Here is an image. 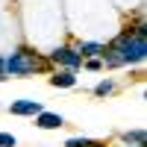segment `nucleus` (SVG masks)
I'll return each mask as SVG.
<instances>
[{
    "label": "nucleus",
    "mask_w": 147,
    "mask_h": 147,
    "mask_svg": "<svg viewBox=\"0 0 147 147\" xmlns=\"http://www.w3.org/2000/svg\"><path fill=\"white\" fill-rule=\"evenodd\" d=\"M147 56V24L138 18L136 27H129L118 35L112 44L103 47L100 62L103 68H124V65H141Z\"/></svg>",
    "instance_id": "1"
},
{
    "label": "nucleus",
    "mask_w": 147,
    "mask_h": 147,
    "mask_svg": "<svg viewBox=\"0 0 147 147\" xmlns=\"http://www.w3.org/2000/svg\"><path fill=\"white\" fill-rule=\"evenodd\" d=\"M3 59H6V77H30V74H47V71L53 74V65L30 47H18L12 56Z\"/></svg>",
    "instance_id": "2"
},
{
    "label": "nucleus",
    "mask_w": 147,
    "mask_h": 147,
    "mask_svg": "<svg viewBox=\"0 0 147 147\" xmlns=\"http://www.w3.org/2000/svg\"><path fill=\"white\" fill-rule=\"evenodd\" d=\"M44 59H47L53 68H65V71H74V74L82 68V56L77 53V47H71V44H59V47H53V50L47 53Z\"/></svg>",
    "instance_id": "3"
},
{
    "label": "nucleus",
    "mask_w": 147,
    "mask_h": 147,
    "mask_svg": "<svg viewBox=\"0 0 147 147\" xmlns=\"http://www.w3.org/2000/svg\"><path fill=\"white\" fill-rule=\"evenodd\" d=\"M9 112L18 115V118H35L38 112H44V106L38 100H15V103L9 106Z\"/></svg>",
    "instance_id": "4"
},
{
    "label": "nucleus",
    "mask_w": 147,
    "mask_h": 147,
    "mask_svg": "<svg viewBox=\"0 0 147 147\" xmlns=\"http://www.w3.org/2000/svg\"><path fill=\"white\" fill-rule=\"evenodd\" d=\"M50 85H53V88H74V85H77V74H74V71H65V68H53Z\"/></svg>",
    "instance_id": "5"
},
{
    "label": "nucleus",
    "mask_w": 147,
    "mask_h": 147,
    "mask_svg": "<svg viewBox=\"0 0 147 147\" xmlns=\"http://www.w3.org/2000/svg\"><path fill=\"white\" fill-rule=\"evenodd\" d=\"M35 127H41V129H59V127H65V118L59 112H38V115H35Z\"/></svg>",
    "instance_id": "6"
},
{
    "label": "nucleus",
    "mask_w": 147,
    "mask_h": 147,
    "mask_svg": "<svg viewBox=\"0 0 147 147\" xmlns=\"http://www.w3.org/2000/svg\"><path fill=\"white\" fill-rule=\"evenodd\" d=\"M77 53H80L82 59H100L103 44H97V41H80V44H77Z\"/></svg>",
    "instance_id": "7"
},
{
    "label": "nucleus",
    "mask_w": 147,
    "mask_h": 147,
    "mask_svg": "<svg viewBox=\"0 0 147 147\" xmlns=\"http://www.w3.org/2000/svg\"><path fill=\"white\" fill-rule=\"evenodd\" d=\"M121 141L132 144V147H147V132L144 129H127V132H121Z\"/></svg>",
    "instance_id": "8"
},
{
    "label": "nucleus",
    "mask_w": 147,
    "mask_h": 147,
    "mask_svg": "<svg viewBox=\"0 0 147 147\" xmlns=\"http://www.w3.org/2000/svg\"><path fill=\"white\" fill-rule=\"evenodd\" d=\"M65 147H103L97 138H85V136H77V138H68Z\"/></svg>",
    "instance_id": "9"
},
{
    "label": "nucleus",
    "mask_w": 147,
    "mask_h": 147,
    "mask_svg": "<svg viewBox=\"0 0 147 147\" xmlns=\"http://www.w3.org/2000/svg\"><path fill=\"white\" fill-rule=\"evenodd\" d=\"M112 91H115V82H112V80H103V82L94 85V94H97V97H106V94H112Z\"/></svg>",
    "instance_id": "10"
},
{
    "label": "nucleus",
    "mask_w": 147,
    "mask_h": 147,
    "mask_svg": "<svg viewBox=\"0 0 147 147\" xmlns=\"http://www.w3.org/2000/svg\"><path fill=\"white\" fill-rule=\"evenodd\" d=\"M82 68L85 71H103V62L100 59H82Z\"/></svg>",
    "instance_id": "11"
},
{
    "label": "nucleus",
    "mask_w": 147,
    "mask_h": 147,
    "mask_svg": "<svg viewBox=\"0 0 147 147\" xmlns=\"http://www.w3.org/2000/svg\"><path fill=\"white\" fill-rule=\"evenodd\" d=\"M15 144H18V138L12 132H0V147H15Z\"/></svg>",
    "instance_id": "12"
},
{
    "label": "nucleus",
    "mask_w": 147,
    "mask_h": 147,
    "mask_svg": "<svg viewBox=\"0 0 147 147\" xmlns=\"http://www.w3.org/2000/svg\"><path fill=\"white\" fill-rule=\"evenodd\" d=\"M3 80H6V59L0 56V82H3Z\"/></svg>",
    "instance_id": "13"
}]
</instances>
